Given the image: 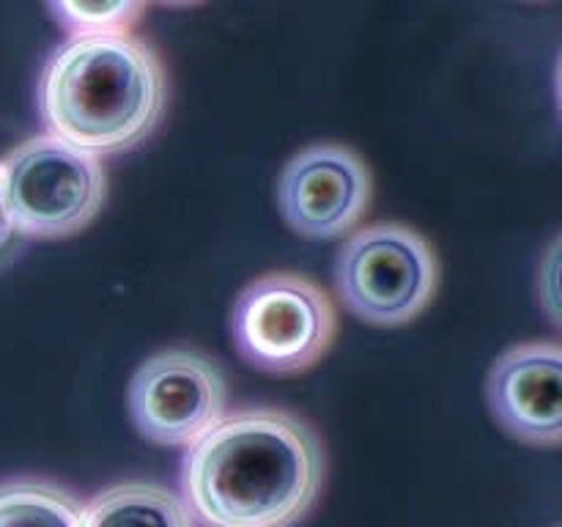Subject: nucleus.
<instances>
[{"mask_svg": "<svg viewBox=\"0 0 562 527\" xmlns=\"http://www.w3.org/2000/svg\"><path fill=\"white\" fill-rule=\"evenodd\" d=\"M16 242H20V234H16L14 223H11L9 206H5V195H3V184H0V264H5L14 253Z\"/></svg>", "mask_w": 562, "mask_h": 527, "instance_id": "ddd939ff", "label": "nucleus"}, {"mask_svg": "<svg viewBox=\"0 0 562 527\" xmlns=\"http://www.w3.org/2000/svg\"><path fill=\"white\" fill-rule=\"evenodd\" d=\"M228 324L241 360L272 377H294L327 355L338 311L316 280L267 272L239 291Z\"/></svg>", "mask_w": 562, "mask_h": 527, "instance_id": "20e7f679", "label": "nucleus"}, {"mask_svg": "<svg viewBox=\"0 0 562 527\" xmlns=\"http://www.w3.org/2000/svg\"><path fill=\"white\" fill-rule=\"evenodd\" d=\"M80 527H195L184 500L151 481H124L82 503Z\"/></svg>", "mask_w": 562, "mask_h": 527, "instance_id": "1a4fd4ad", "label": "nucleus"}, {"mask_svg": "<svg viewBox=\"0 0 562 527\" xmlns=\"http://www.w3.org/2000/svg\"><path fill=\"white\" fill-rule=\"evenodd\" d=\"M373 176L366 159L340 143H313L285 162L278 206L305 239H344L371 209Z\"/></svg>", "mask_w": 562, "mask_h": 527, "instance_id": "0eeeda50", "label": "nucleus"}, {"mask_svg": "<svg viewBox=\"0 0 562 527\" xmlns=\"http://www.w3.org/2000/svg\"><path fill=\"white\" fill-rule=\"evenodd\" d=\"M165 5H176V9H187V5H201L203 0H159Z\"/></svg>", "mask_w": 562, "mask_h": 527, "instance_id": "4468645a", "label": "nucleus"}, {"mask_svg": "<svg viewBox=\"0 0 562 527\" xmlns=\"http://www.w3.org/2000/svg\"><path fill=\"white\" fill-rule=\"evenodd\" d=\"M335 289L360 322L404 327L437 296V250L404 223L366 225L349 234L335 256Z\"/></svg>", "mask_w": 562, "mask_h": 527, "instance_id": "39448f33", "label": "nucleus"}, {"mask_svg": "<svg viewBox=\"0 0 562 527\" xmlns=\"http://www.w3.org/2000/svg\"><path fill=\"white\" fill-rule=\"evenodd\" d=\"M538 296H541V307L549 313L554 324L560 322V311H558V239L552 242L549 247V280L538 278Z\"/></svg>", "mask_w": 562, "mask_h": 527, "instance_id": "f8f14e48", "label": "nucleus"}, {"mask_svg": "<svg viewBox=\"0 0 562 527\" xmlns=\"http://www.w3.org/2000/svg\"><path fill=\"white\" fill-rule=\"evenodd\" d=\"M82 503L53 481H0V527H80Z\"/></svg>", "mask_w": 562, "mask_h": 527, "instance_id": "9d476101", "label": "nucleus"}, {"mask_svg": "<svg viewBox=\"0 0 562 527\" xmlns=\"http://www.w3.org/2000/svg\"><path fill=\"white\" fill-rule=\"evenodd\" d=\"M130 415L148 442L187 448L228 415L223 368L184 346L154 351L132 373Z\"/></svg>", "mask_w": 562, "mask_h": 527, "instance_id": "423d86ee", "label": "nucleus"}, {"mask_svg": "<svg viewBox=\"0 0 562 527\" xmlns=\"http://www.w3.org/2000/svg\"><path fill=\"white\" fill-rule=\"evenodd\" d=\"M0 184L16 234L66 239L86 231L108 203L102 159L60 137H27L0 159Z\"/></svg>", "mask_w": 562, "mask_h": 527, "instance_id": "7ed1b4c3", "label": "nucleus"}, {"mask_svg": "<svg viewBox=\"0 0 562 527\" xmlns=\"http://www.w3.org/2000/svg\"><path fill=\"white\" fill-rule=\"evenodd\" d=\"M148 0H47L53 20L69 36L130 33Z\"/></svg>", "mask_w": 562, "mask_h": 527, "instance_id": "9b49d317", "label": "nucleus"}, {"mask_svg": "<svg viewBox=\"0 0 562 527\" xmlns=\"http://www.w3.org/2000/svg\"><path fill=\"white\" fill-rule=\"evenodd\" d=\"M324 481L322 437L278 406L231 412L187 445L181 461V500L203 527H294Z\"/></svg>", "mask_w": 562, "mask_h": 527, "instance_id": "f257e3e1", "label": "nucleus"}, {"mask_svg": "<svg viewBox=\"0 0 562 527\" xmlns=\"http://www.w3.org/2000/svg\"><path fill=\"white\" fill-rule=\"evenodd\" d=\"M494 421L532 448L562 442V349L558 340H527L505 349L486 377Z\"/></svg>", "mask_w": 562, "mask_h": 527, "instance_id": "6e6552de", "label": "nucleus"}, {"mask_svg": "<svg viewBox=\"0 0 562 527\" xmlns=\"http://www.w3.org/2000/svg\"><path fill=\"white\" fill-rule=\"evenodd\" d=\"M36 104L49 135L115 157L157 132L168 110V71L135 33L69 36L44 60Z\"/></svg>", "mask_w": 562, "mask_h": 527, "instance_id": "f03ea898", "label": "nucleus"}]
</instances>
